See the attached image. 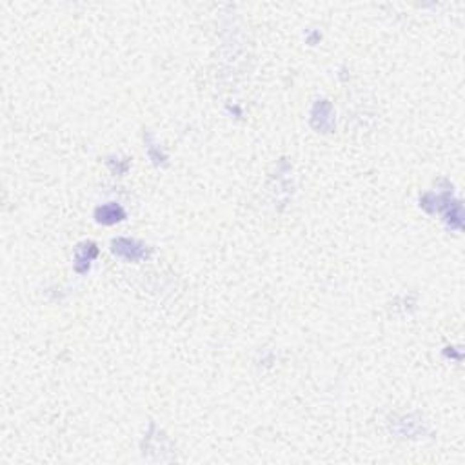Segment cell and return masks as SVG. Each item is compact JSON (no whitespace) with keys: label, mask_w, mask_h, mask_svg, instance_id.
<instances>
[{"label":"cell","mask_w":465,"mask_h":465,"mask_svg":"<svg viewBox=\"0 0 465 465\" xmlns=\"http://www.w3.org/2000/svg\"><path fill=\"white\" fill-rule=\"evenodd\" d=\"M111 251L117 258L124 260L130 263H138L142 260H147L151 255V249L146 244L138 242L135 239H126V236H118L111 242Z\"/></svg>","instance_id":"1"},{"label":"cell","mask_w":465,"mask_h":465,"mask_svg":"<svg viewBox=\"0 0 465 465\" xmlns=\"http://www.w3.org/2000/svg\"><path fill=\"white\" fill-rule=\"evenodd\" d=\"M311 124L318 133H333L335 130V111L329 100H316L311 110Z\"/></svg>","instance_id":"2"},{"label":"cell","mask_w":465,"mask_h":465,"mask_svg":"<svg viewBox=\"0 0 465 465\" xmlns=\"http://www.w3.org/2000/svg\"><path fill=\"white\" fill-rule=\"evenodd\" d=\"M98 256V246L95 242H84L75 249L73 267L78 275H85L89 271L91 263L97 260Z\"/></svg>","instance_id":"3"},{"label":"cell","mask_w":465,"mask_h":465,"mask_svg":"<svg viewBox=\"0 0 465 465\" xmlns=\"http://www.w3.org/2000/svg\"><path fill=\"white\" fill-rule=\"evenodd\" d=\"M126 209L117 202L102 204L95 209V220L102 226H115V224L126 220Z\"/></svg>","instance_id":"4"}]
</instances>
